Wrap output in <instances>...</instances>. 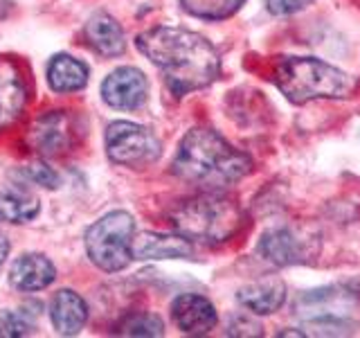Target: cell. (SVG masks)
<instances>
[{
  "label": "cell",
  "instance_id": "obj_1",
  "mask_svg": "<svg viewBox=\"0 0 360 338\" xmlns=\"http://www.w3.org/2000/svg\"><path fill=\"white\" fill-rule=\"evenodd\" d=\"M135 45L162 73L167 88L176 97L207 88L221 75L217 48L198 32L158 25L138 34Z\"/></svg>",
  "mask_w": 360,
  "mask_h": 338
},
{
  "label": "cell",
  "instance_id": "obj_2",
  "mask_svg": "<svg viewBox=\"0 0 360 338\" xmlns=\"http://www.w3.org/2000/svg\"><path fill=\"white\" fill-rule=\"evenodd\" d=\"M172 172L185 183L202 189H225L252 172V161L221 133L196 127L180 140Z\"/></svg>",
  "mask_w": 360,
  "mask_h": 338
},
{
  "label": "cell",
  "instance_id": "obj_3",
  "mask_svg": "<svg viewBox=\"0 0 360 338\" xmlns=\"http://www.w3.org/2000/svg\"><path fill=\"white\" fill-rule=\"evenodd\" d=\"M243 210L221 189H205L200 194L180 201L169 212L172 228L189 242L219 246L230 242L243 228Z\"/></svg>",
  "mask_w": 360,
  "mask_h": 338
},
{
  "label": "cell",
  "instance_id": "obj_4",
  "mask_svg": "<svg viewBox=\"0 0 360 338\" xmlns=\"http://www.w3.org/2000/svg\"><path fill=\"white\" fill-rule=\"evenodd\" d=\"M273 82L292 104L347 99L358 90V82L352 75L313 56H279L273 63Z\"/></svg>",
  "mask_w": 360,
  "mask_h": 338
},
{
  "label": "cell",
  "instance_id": "obj_5",
  "mask_svg": "<svg viewBox=\"0 0 360 338\" xmlns=\"http://www.w3.org/2000/svg\"><path fill=\"white\" fill-rule=\"evenodd\" d=\"M135 219L129 212L117 210L95 221L86 232V251L90 262L106 273H117L133 259Z\"/></svg>",
  "mask_w": 360,
  "mask_h": 338
},
{
  "label": "cell",
  "instance_id": "obj_6",
  "mask_svg": "<svg viewBox=\"0 0 360 338\" xmlns=\"http://www.w3.org/2000/svg\"><path fill=\"white\" fill-rule=\"evenodd\" d=\"M106 154L122 167H149L162 154V144L155 135L135 122H112L106 129Z\"/></svg>",
  "mask_w": 360,
  "mask_h": 338
},
{
  "label": "cell",
  "instance_id": "obj_7",
  "mask_svg": "<svg viewBox=\"0 0 360 338\" xmlns=\"http://www.w3.org/2000/svg\"><path fill=\"white\" fill-rule=\"evenodd\" d=\"M257 253L275 266L304 264L320 253V239L315 234L288 228V225H277V228H270L262 234L257 244Z\"/></svg>",
  "mask_w": 360,
  "mask_h": 338
},
{
  "label": "cell",
  "instance_id": "obj_8",
  "mask_svg": "<svg viewBox=\"0 0 360 338\" xmlns=\"http://www.w3.org/2000/svg\"><path fill=\"white\" fill-rule=\"evenodd\" d=\"M30 144L41 156H61L77 142V120L68 111H48L30 127Z\"/></svg>",
  "mask_w": 360,
  "mask_h": 338
},
{
  "label": "cell",
  "instance_id": "obj_9",
  "mask_svg": "<svg viewBox=\"0 0 360 338\" xmlns=\"http://www.w3.org/2000/svg\"><path fill=\"white\" fill-rule=\"evenodd\" d=\"M149 97V82L142 70L124 65L112 70L101 84V99L117 111H135Z\"/></svg>",
  "mask_w": 360,
  "mask_h": 338
},
{
  "label": "cell",
  "instance_id": "obj_10",
  "mask_svg": "<svg viewBox=\"0 0 360 338\" xmlns=\"http://www.w3.org/2000/svg\"><path fill=\"white\" fill-rule=\"evenodd\" d=\"M30 88L22 68L11 56H0V131L9 129L27 106Z\"/></svg>",
  "mask_w": 360,
  "mask_h": 338
},
{
  "label": "cell",
  "instance_id": "obj_11",
  "mask_svg": "<svg viewBox=\"0 0 360 338\" xmlns=\"http://www.w3.org/2000/svg\"><path fill=\"white\" fill-rule=\"evenodd\" d=\"M172 318L178 325V330L189 336L210 334L219 323L214 304L207 298L196 296V293H183L174 300Z\"/></svg>",
  "mask_w": 360,
  "mask_h": 338
},
{
  "label": "cell",
  "instance_id": "obj_12",
  "mask_svg": "<svg viewBox=\"0 0 360 338\" xmlns=\"http://www.w3.org/2000/svg\"><path fill=\"white\" fill-rule=\"evenodd\" d=\"M239 300L248 311L257 315H268L281 309V304L286 302V284L284 280L277 275H264L259 280L248 282L245 287L236 293Z\"/></svg>",
  "mask_w": 360,
  "mask_h": 338
},
{
  "label": "cell",
  "instance_id": "obj_13",
  "mask_svg": "<svg viewBox=\"0 0 360 338\" xmlns=\"http://www.w3.org/2000/svg\"><path fill=\"white\" fill-rule=\"evenodd\" d=\"M133 259H183L191 257L194 248L183 234H160V232H142L133 237L131 244Z\"/></svg>",
  "mask_w": 360,
  "mask_h": 338
},
{
  "label": "cell",
  "instance_id": "obj_14",
  "mask_svg": "<svg viewBox=\"0 0 360 338\" xmlns=\"http://www.w3.org/2000/svg\"><path fill=\"white\" fill-rule=\"evenodd\" d=\"M84 39L97 54L108 56V59L120 56L127 48L122 25L106 11H97V14L88 18L84 27Z\"/></svg>",
  "mask_w": 360,
  "mask_h": 338
},
{
  "label": "cell",
  "instance_id": "obj_15",
  "mask_svg": "<svg viewBox=\"0 0 360 338\" xmlns=\"http://www.w3.org/2000/svg\"><path fill=\"white\" fill-rule=\"evenodd\" d=\"M56 277V268L45 255L39 253H27L20 255L9 270V282L11 287L18 291H41L50 287Z\"/></svg>",
  "mask_w": 360,
  "mask_h": 338
},
{
  "label": "cell",
  "instance_id": "obj_16",
  "mask_svg": "<svg viewBox=\"0 0 360 338\" xmlns=\"http://www.w3.org/2000/svg\"><path fill=\"white\" fill-rule=\"evenodd\" d=\"M50 318L56 334L75 336L84 330L88 320V307L79 293L70 289H61L50 302Z\"/></svg>",
  "mask_w": 360,
  "mask_h": 338
},
{
  "label": "cell",
  "instance_id": "obj_17",
  "mask_svg": "<svg viewBox=\"0 0 360 338\" xmlns=\"http://www.w3.org/2000/svg\"><path fill=\"white\" fill-rule=\"evenodd\" d=\"M48 84L54 93H77L88 84V65L70 54H56L48 63Z\"/></svg>",
  "mask_w": 360,
  "mask_h": 338
},
{
  "label": "cell",
  "instance_id": "obj_18",
  "mask_svg": "<svg viewBox=\"0 0 360 338\" xmlns=\"http://www.w3.org/2000/svg\"><path fill=\"white\" fill-rule=\"evenodd\" d=\"M41 206L37 199L0 192V221L5 223H27L39 214Z\"/></svg>",
  "mask_w": 360,
  "mask_h": 338
},
{
  "label": "cell",
  "instance_id": "obj_19",
  "mask_svg": "<svg viewBox=\"0 0 360 338\" xmlns=\"http://www.w3.org/2000/svg\"><path fill=\"white\" fill-rule=\"evenodd\" d=\"M245 0H180L185 11L191 16L205 20H223L230 18L243 7Z\"/></svg>",
  "mask_w": 360,
  "mask_h": 338
},
{
  "label": "cell",
  "instance_id": "obj_20",
  "mask_svg": "<svg viewBox=\"0 0 360 338\" xmlns=\"http://www.w3.org/2000/svg\"><path fill=\"white\" fill-rule=\"evenodd\" d=\"M112 334H120V336H162L165 325L155 313L138 311V313L124 315V318L115 325Z\"/></svg>",
  "mask_w": 360,
  "mask_h": 338
},
{
  "label": "cell",
  "instance_id": "obj_21",
  "mask_svg": "<svg viewBox=\"0 0 360 338\" xmlns=\"http://www.w3.org/2000/svg\"><path fill=\"white\" fill-rule=\"evenodd\" d=\"M32 332V325L22 313H16L11 309L0 311V338H18L27 336Z\"/></svg>",
  "mask_w": 360,
  "mask_h": 338
},
{
  "label": "cell",
  "instance_id": "obj_22",
  "mask_svg": "<svg viewBox=\"0 0 360 338\" xmlns=\"http://www.w3.org/2000/svg\"><path fill=\"white\" fill-rule=\"evenodd\" d=\"M22 172H25V176L30 180H34L37 185H43V187H48V189H54L56 185H59V176H56L48 165H41V163L27 165L25 169H22Z\"/></svg>",
  "mask_w": 360,
  "mask_h": 338
},
{
  "label": "cell",
  "instance_id": "obj_23",
  "mask_svg": "<svg viewBox=\"0 0 360 338\" xmlns=\"http://www.w3.org/2000/svg\"><path fill=\"white\" fill-rule=\"evenodd\" d=\"M228 334L230 336H262L264 327L257 320L248 318V315H234L230 327H228Z\"/></svg>",
  "mask_w": 360,
  "mask_h": 338
},
{
  "label": "cell",
  "instance_id": "obj_24",
  "mask_svg": "<svg viewBox=\"0 0 360 338\" xmlns=\"http://www.w3.org/2000/svg\"><path fill=\"white\" fill-rule=\"evenodd\" d=\"M313 0H266V7L270 14L275 16H290L295 11H302L304 7H309Z\"/></svg>",
  "mask_w": 360,
  "mask_h": 338
},
{
  "label": "cell",
  "instance_id": "obj_25",
  "mask_svg": "<svg viewBox=\"0 0 360 338\" xmlns=\"http://www.w3.org/2000/svg\"><path fill=\"white\" fill-rule=\"evenodd\" d=\"M7 255H9V239H7L3 232H0V264L5 262Z\"/></svg>",
  "mask_w": 360,
  "mask_h": 338
}]
</instances>
